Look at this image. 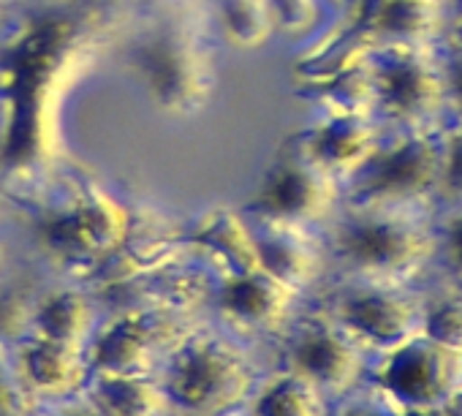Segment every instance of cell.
I'll return each instance as SVG.
<instances>
[{
	"label": "cell",
	"instance_id": "cell-1",
	"mask_svg": "<svg viewBox=\"0 0 462 416\" xmlns=\"http://www.w3.org/2000/svg\"><path fill=\"white\" fill-rule=\"evenodd\" d=\"M321 232L343 278L416 283L435 267L438 204L343 201Z\"/></svg>",
	"mask_w": 462,
	"mask_h": 416
},
{
	"label": "cell",
	"instance_id": "cell-2",
	"mask_svg": "<svg viewBox=\"0 0 462 416\" xmlns=\"http://www.w3.org/2000/svg\"><path fill=\"white\" fill-rule=\"evenodd\" d=\"M262 375L248 340L223 327L177 337L158 373L169 405L185 416L245 413Z\"/></svg>",
	"mask_w": 462,
	"mask_h": 416
},
{
	"label": "cell",
	"instance_id": "cell-3",
	"mask_svg": "<svg viewBox=\"0 0 462 416\" xmlns=\"http://www.w3.org/2000/svg\"><path fill=\"white\" fill-rule=\"evenodd\" d=\"M370 112L386 128H440L446 96L438 44H362Z\"/></svg>",
	"mask_w": 462,
	"mask_h": 416
},
{
	"label": "cell",
	"instance_id": "cell-4",
	"mask_svg": "<svg viewBox=\"0 0 462 416\" xmlns=\"http://www.w3.org/2000/svg\"><path fill=\"white\" fill-rule=\"evenodd\" d=\"M440 128H386L375 153L346 180L343 201L438 204Z\"/></svg>",
	"mask_w": 462,
	"mask_h": 416
},
{
	"label": "cell",
	"instance_id": "cell-5",
	"mask_svg": "<svg viewBox=\"0 0 462 416\" xmlns=\"http://www.w3.org/2000/svg\"><path fill=\"white\" fill-rule=\"evenodd\" d=\"M430 302L413 283H381L343 278L324 313L354 335L370 354H389L424 332Z\"/></svg>",
	"mask_w": 462,
	"mask_h": 416
},
{
	"label": "cell",
	"instance_id": "cell-6",
	"mask_svg": "<svg viewBox=\"0 0 462 416\" xmlns=\"http://www.w3.org/2000/svg\"><path fill=\"white\" fill-rule=\"evenodd\" d=\"M283 337V367L319 386L332 402L362 386L370 373V351L324 310L297 316Z\"/></svg>",
	"mask_w": 462,
	"mask_h": 416
},
{
	"label": "cell",
	"instance_id": "cell-7",
	"mask_svg": "<svg viewBox=\"0 0 462 416\" xmlns=\"http://www.w3.org/2000/svg\"><path fill=\"white\" fill-rule=\"evenodd\" d=\"M378 386L402 411L448 408L462 394V351L448 348L424 332L370 365Z\"/></svg>",
	"mask_w": 462,
	"mask_h": 416
},
{
	"label": "cell",
	"instance_id": "cell-8",
	"mask_svg": "<svg viewBox=\"0 0 462 416\" xmlns=\"http://www.w3.org/2000/svg\"><path fill=\"white\" fill-rule=\"evenodd\" d=\"M343 204V182L302 150L275 161L264 174L251 213L256 221L324 229Z\"/></svg>",
	"mask_w": 462,
	"mask_h": 416
},
{
	"label": "cell",
	"instance_id": "cell-9",
	"mask_svg": "<svg viewBox=\"0 0 462 416\" xmlns=\"http://www.w3.org/2000/svg\"><path fill=\"white\" fill-rule=\"evenodd\" d=\"M169 316L161 310H123L98 321L85 346L90 373L158 375L177 335H169Z\"/></svg>",
	"mask_w": 462,
	"mask_h": 416
},
{
	"label": "cell",
	"instance_id": "cell-10",
	"mask_svg": "<svg viewBox=\"0 0 462 416\" xmlns=\"http://www.w3.org/2000/svg\"><path fill=\"white\" fill-rule=\"evenodd\" d=\"M223 329L245 340L283 335L300 316L302 294L267 275L264 270L223 273L209 294Z\"/></svg>",
	"mask_w": 462,
	"mask_h": 416
},
{
	"label": "cell",
	"instance_id": "cell-11",
	"mask_svg": "<svg viewBox=\"0 0 462 416\" xmlns=\"http://www.w3.org/2000/svg\"><path fill=\"white\" fill-rule=\"evenodd\" d=\"M125 235V218L109 199H79L39 226L44 251L63 262L109 259L123 245Z\"/></svg>",
	"mask_w": 462,
	"mask_h": 416
},
{
	"label": "cell",
	"instance_id": "cell-12",
	"mask_svg": "<svg viewBox=\"0 0 462 416\" xmlns=\"http://www.w3.org/2000/svg\"><path fill=\"white\" fill-rule=\"evenodd\" d=\"M254 240L259 254V270L278 278L302 297L327 278L329 256L324 232L313 226L273 224L254 218Z\"/></svg>",
	"mask_w": 462,
	"mask_h": 416
},
{
	"label": "cell",
	"instance_id": "cell-13",
	"mask_svg": "<svg viewBox=\"0 0 462 416\" xmlns=\"http://www.w3.org/2000/svg\"><path fill=\"white\" fill-rule=\"evenodd\" d=\"M14 354V365L20 373V381L33 402H66L77 394H82L90 367L85 359V348L47 340L42 335H23Z\"/></svg>",
	"mask_w": 462,
	"mask_h": 416
},
{
	"label": "cell",
	"instance_id": "cell-14",
	"mask_svg": "<svg viewBox=\"0 0 462 416\" xmlns=\"http://www.w3.org/2000/svg\"><path fill=\"white\" fill-rule=\"evenodd\" d=\"M362 44H440L451 31V0H359Z\"/></svg>",
	"mask_w": 462,
	"mask_h": 416
},
{
	"label": "cell",
	"instance_id": "cell-15",
	"mask_svg": "<svg viewBox=\"0 0 462 416\" xmlns=\"http://www.w3.org/2000/svg\"><path fill=\"white\" fill-rule=\"evenodd\" d=\"M383 134L386 125L370 112L332 109L329 117L310 128L300 150L346 185V180L375 153Z\"/></svg>",
	"mask_w": 462,
	"mask_h": 416
},
{
	"label": "cell",
	"instance_id": "cell-16",
	"mask_svg": "<svg viewBox=\"0 0 462 416\" xmlns=\"http://www.w3.org/2000/svg\"><path fill=\"white\" fill-rule=\"evenodd\" d=\"M144 71L152 90L174 106H188L199 96H204L207 63L201 50L185 36H161L152 39L144 50Z\"/></svg>",
	"mask_w": 462,
	"mask_h": 416
},
{
	"label": "cell",
	"instance_id": "cell-17",
	"mask_svg": "<svg viewBox=\"0 0 462 416\" xmlns=\"http://www.w3.org/2000/svg\"><path fill=\"white\" fill-rule=\"evenodd\" d=\"M98 308L93 294L77 289V286H60L50 294H42L33 302L31 313V329L33 335H42L47 340L69 343L77 348H85L98 327Z\"/></svg>",
	"mask_w": 462,
	"mask_h": 416
},
{
	"label": "cell",
	"instance_id": "cell-18",
	"mask_svg": "<svg viewBox=\"0 0 462 416\" xmlns=\"http://www.w3.org/2000/svg\"><path fill=\"white\" fill-rule=\"evenodd\" d=\"M82 397L101 416H166L171 408L158 375L90 373Z\"/></svg>",
	"mask_w": 462,
	"mask_h": 416
},
{
	"label": "cell",
	"instance_id": "cell-19",
	"mask_svg": "<svg viewBox=\"0 0 462 416\" xmlns=\"http://www.w3.org/2000/svg\"><path fill=\"white\" fill-rule=\"evenodd\" d=\"M245 416H332V400L308 378L281 365L262 375Z\"/></svg>",
	"mask_w": 462,
	"mask_h": 416
},
{
	"label": "cell",
	"instance_id": "cell-20",
	"mask_svg": "<svg viewBox=\"0 0 462 416\" xmlns=\"http://www.w3.org/2000/svg\"><path fill=\"white\" fill-rule=\"evenodd\" d=\"M196 245L223 264V273L259 270L254 229L235 213H215L204 218L196 232Z\"/></svg>",
	"mask_w": 462,
	"mask_h": 416
},
{
	"label": "cell",
	"instance_id": "cell-21",
	"mask_svg": "<svg viewBox=\"0 0 462 416\" xmlns=\"http://www.w3.org/2000/svg\"><path fill=\"white\" fill-rule=\"evenodd\" d=\"M217 23L226 42L237 50H259L278 33L273 0H220Z\"/></svg>",
	"mask_w": 462,
	"mask_h": 416
},
{
	"label": "cell",
	"instance_id": "cell-22",
	"mask_svg": "<svg viewBox=\"0 0 462 416\" xmlns=\"http://www.w3.org/2000/svg\"><path fill=\"white\" fill-rule=\"evenodd\" d=\"M438 207H462V125L459 123H443L440 128Z\"/></svg>",
	"mask_w": 462,
	"mask_h": 416
},
{
	"label": "cell",
	"instance_id": "cell-23",
	"mask_svg": "<svg viewBox=\"0 0 462 416\" xmlns=\"http://www.w3.org/2000/svg\"><path fill=\"white\" fill-rule=\"evenodd\" d=\"M435 267L462 291V207H438Z\"/></svg>",
	"mask_w": 462,
	"mask_h": 416
},
{
	"label": "cell",
	"instance_id": "cell-24",
	"mask_svg": "<svg viewBox=\"0 0 462 416\" xmlns=\"http://www.w3.org/2000/svg\"><path fill=\"white\" fill-rule=\"evenodd\" d=\"M443 96H446V123L462 125V31H448L438 44Z\"/></svg>",
	"mask_w": 462,
	"mask_h": 416
},
{
	"label": "cell",
	"instance_id": "cell-25",
	"mask_svg": "<svg viewBox=\"0 0 462 416\" xmlns=\"http://www.w3.org/2000/svg\"><path fill=\"white\" fill-rule=\"evenodd\" d=\"M424 335L448 348L462 351V291L457 297L430 302L424 319Z\"/></svg>",
	"mask_w": 462,
	"mask_h": 416
},
{
	"label": "cell",
	"instance_id": "cell-26",
	"mask_svg": "<svg viewBox=\"0 0 462 416\" xmlns=\"http://www.w3.org/2000/svg\"><path fill=\"white\" fill-rule=\"evenodd\" d=\"M33 408L36 402L31 400V394L20 381L14 354L0 340V416H23Z\"/></svg>",
	"mask_w": 462,
	"mask_h": 416
},
{
	"label": "cell",
	"instance_id": "cell-27",
	"mask_svg": "<svg viewBox=\"0 0 462 416\" xmlns=\"http://www.w3.org/2000/svg\"><path fill=\"white\" fill-rule=\"evenodd\" d=\"M332 416H402V408L394 405L378 386L354 389L351 394L332 402Z\"/></svg>",
	"mask_w": 462,
	"mask_h": 416
},
{
	"label": "cell",
	"instance_id": "cell-28",
	"mask_svg": "<svg viewBox=\"0 0 462 416\" xmlns=\"http://www.w3.org/2000/svg\"><path fill=\"white\" fill-rule=\"evenodd\" d=\"M451 31H462V0H451Z\"/></svg>",
	"mask_w": 462,
	"mask_h": 416
},
{
	"label": "cell",
	"instance_id": "cell-29",
	"mask_svg": "<svg viewBox=\"0 0 462 416\" xmlns=\"http://www.w3.org/2000/svg\"><path fill=\"white\" fill-rule=\"evenodd\" d=\"M402 416H448V408H438V411H402Z\"/></svg>",
	"mask_w": 462,
	"mask_h": 416
},
{
	"label": "cell",
	"instance_id": "cell-30",
	"mask_svg": "<svg viewBox=\"0 0 462 416\" xmlns=\"http://www.w3.org/2000/svg\"><path fill=\"white\" fill-rule=\"evenodd\" d=\"M23 416H47V413H36V411H28V413H23Z\"/></svg>",
	"mask_w": 462,
	"mask_h": 416
},
{
	"label": "cell",
	"instance_id": "cell-31",
	"mask_svg": "<svg viewBox=\"0 0 462 416\" xmlns=\"http://www.w3.org/2000/svg\"><path fill=\"white\" fill-rule=\"evenodd\" d=\"M243 416H245V413H243Z\"/></svg>",
	"mask_w": 462,
	"mask_h": 416
}]
</instances>
